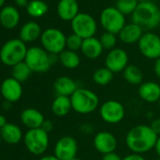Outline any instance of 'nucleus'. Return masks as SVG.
I'll return each instance as SVG.
<instances>
[{
  "label": "nucleus",
  "instance_id": "nucleus-1",
  "mask_svg": "<svg viewBox=\"0 0 160 160\" xmlns=\"http://www.w3.org/2000/svg\"><path fill=\"white\" fill-rule=\"evenodd\" d=\"M157 138L158 136L150 125L138 124L128 131L125 137V144L133 153L142 154L154 148Z\"/></svg>",
  "mask_w": 160,
  "mask_h": 160
},
{
  "label": "nucleus",
  "instance_id": "nucleus-2",
  "mask_svg": "<svg viewBox=\"0 0 160 160\" xmlns=\"http://www.w3.org/2000/svg\"><path fill=\"white\" fill-rule=\"evenodd\" d=\"M132 23L146 32L155 29L160 24L159 8L153 2L147 0L138 2L137 9L132 14Z\"/></svg>",
  "mask_w": 160,
  "mask_h": 160
},
{
  "label": "nucleus",
  "instance_id": "nucleus-3",
  "mask_svg": "<svg viewBox=\"0 0 160 160\" xmlns=\"http://www.w3.org/2000/svg\"><path fill=\"white\" fill-rule=\"evenodd\" d=\"M70 98L72 110L81 115L94 112L100 103L99 97L94 92L84 88H78Z\"/></svg>",
  "mask_w": 160,
  "mask_h": 160
},
{
  "label": "nucleus",
  "instance_id": "nucleus-4",
  "mask_svg": "<svg viewBox=\"0 0 160 160\" xmlns=\"http://www.w3.org/2000/svg\"><path fill=\"white\" fill-rule=\"evenodd\" d=\"M28 53L26 43L20 39H12L5 42L0 49V60L6 66L14 65L25 61Z\"/></svg>",
  "mask_w": 160,
  "mask_h": 160
},
{
  "label": "nucleus",
  "instance_id": "nucleus-5",
  "mask_svg": "<svg viewBox=\"0 0 160 160\" xmlns=\"http://www.w3.org/2000/svg\"><path fill=\"white\" fill-rule=\"evenodd\" d=\"M24 144L28 151L35 155H41L46 152L49 146L48 133L42 128L28 129L24 135Z\"/></svg>",
  "mask_w": 160,
  "mask_h": 160
},
{
  "label": "nucleus",
  "instance_id": "nucleus-6",
  "mask_svg": "<svg viewBox=\"0 0 160 160\" xmlns=\"http://www.w3.org/2000/svg\"><path fill=\"white\" fill-rule=\"evenodd\" d=\"M66 39L67 37L61 30L50 28L42 33L41 42L47 53L59 55L66 48Z\"/></svg>",
  "mask_w": 160,
  "mask_h": 160
},
{
  "label": "nucleus",
  "instance_id": "nucleus-7",
  "mask_svg": "<svg viewBox=\"0 0 160 160\" xmlns=\"http://www.w3.org/2000/svg\"><path fill=\"white\" fill-rule=\"evenodd\" d=\"M25 62L30 68L32 72L42 73L49 71L52 64L50 62V54L42 47L32 46L28 49Z\"/></svg>",
  "mask_w": 160,
  "mask_h": 160
},
{
  "label": "nucleus",
  "instance_id": "nucleus-8",
  "mask_svg": "<svg viewBox=\"0 0 160 160\" xmlns=\"http://www.w3.org/2000/svg\"><path fill=\"white\" fill-rule=\"evenodd\" d=\"M100 24L106 32L117 35L126 25L125 16L115 7H108L100 14Z\"/></svg>",
  "mask_w": 160,
  "mask_h": 160
},
{
  "label": "nucleus",
  "instance_id": "nucleus-9",
  "mask_svg": "<svg viewBox=\"0 0 160 160\" xmlns=\"http://www.w3.org/2000/svg\"><path fill=\"white\" fill-rule=\"evenodd\" d=\"M72 33L81 37L83 40L94 37L97 31L95 19L86 12H79L71 22Z\"/></svg>",
  "mask_w": 160,
  "mask_h": 160
},
{
  "label": "nucleus",
  "instance_id": "nucleus-10",
  "mask_svg": "<svg viewBox=\"0 0 160 160\" xmlns=\"http://www.w3.org/2000/svg\"><path fill=\"white\" fill-rule=\"evenodd\" d=\"M101 119L109 124H117L121 122L125 116V108L123 105L117 100H108L102 104L99 109Z\"/></svg>",
  "mask_w": 160,
  "mask_h": 160
},
{
  "label": "nucleus",
  "instance_id": "nucleus-11",
  "mask_svg": "<svg viewBox=\"0 0 160 160\" xmlns=\"http://www.w3.org/2000/svg\"><path fill=\"white\" fill-rule=\"evenodd\" d=\"M138 45L145 58L154 60L160 58V38L157 34L152 31L143 33Z\"/></svg>",
  "mask_w": 160,
  "mask_h": 160
},
{
  "label": "nucleus",
  "instance_id": "nucleus-12",
  "mask_svg": "<svg viewBox=\"0 0 160 160\" xmlns=\"http://www.w3.org/2000/svg\"><path fill=\"white\" fill-rule=\"evenodd\" d=\"M78 145L72 136L61 137L55 144L54 155L59 160H70L76 157Z\"/></svg>",
  "mask_w": 160,
  "mask_h": 160
},
{
  "label": "nucleus",
  "instance_id": "nucleus-13",
  "mask_svg": "<svg viewBox=\"0 0 160 160\" xmlns=\"http://www.w3.org/2000/svg\"><path fill=\"white\" fill-rule=\"evenodd\" d=\"M129 58L125 50L122 48H114L110 50L105 59V64L113 73L123 72L128 66Z\"/></svg>",
  "mask_w": 160,
  "mask_h": 160
},
{
  "label": "nucleus",
  "instance_id": "nucleus-14",
  "mask_svg": "<svg viewBox=\"0 0 160 160\" xmlns=\"http://www.w3.org/2000/svg\"><path fill=\"white\" fill-rule=\"evenodd\" d=\"M0 92L5 101L10 103L18 102L23 95V87L21 82L13 77H9L3 80L0 86Z\"/></svg>",
  "mask_w": 160,
  "mask_h": 160
},
{
  "label": "nucleus",
  "instance_id": "nucleus-15",
  "mask_svg": "<svg viewBox=\"0 0 160 160\" xmlns=\"http://www.w3.org/2000/svg\"><path fill=\"white\" fill-rule=\"evenodd\" d=\"M93 145L95 150L104 155L115 152L118 146V141L112 133L108 131H100L93 138Z\"/></svg>",
  "mask_w": 160,
  "mask_h": 160
},
{
  "label": "nucleus",
  "instance_id": "nucleus-16",
  "mask_svg": "<svg viewBox=\"0 0 160 160\" xmlns=\"http://www.w3.org/2000/svg\"><path fill=\"white\" fill-rule=\"evenodd\" d=\"M57 12L61 20L72 22V20L79 13L77 0H59L57 7Z\"/></svg>",
  "mask_w": 160,
  "mask_h": 160
},
{
  "label": "nucleus",
  "instance_id": "nucleus-17",
  "mask_svg": "<svg viewBox=\"0 0 160 160\" xmlns=\"http://www.w3.org/2000/svg\"><path fill=\"white\" fill-rule=\"evenodd\" d=\"M22 123L28 129L41 128L42 122H44V116L42 113L33 108H28L24 109L20 115Z\"/></svg>",
  "mask_w": 160,
  "mask_h": 160
},
{
  "label": "nucleus",
  "instance_id": "nucleus-18",
  "mask_svg": "<svg viewBox=\"0 0 160 160\" xmlns=\"http://www.w3.org/2000/svg\"><path fill=\"white\" fill-rule=\"evenodd\" d=\"M138 95L144 102H158L160 99V85L154 81L143 82L138 87Z\"/></svg>",
  "mask_w": 160,
  "mask_h": 160
},
{
  "label": "nucleus",
  "instance_id": "nucleus-19",
  "mask_svg": "<svg viewBox=\"0 0 160 160\" xmlns=\"http://www.w3.org/2000/svg\"><path fill=\"white\" fill-rule=\"evenodd\" d=\"M77 89L76 82L72 78L66 75L58 77L54 82V90L57 95L71 97Z\"/></svg>",
  "mask_w": 160,
  "mask_h": 160
},
{
  "label": "nucleus",
  "instance_id": "nucleus-20",
  "mask_svg": "<svg viewBox=\"0 0 160 160\" xmlns=\"http://www.w3.org/2000/svg\"><path fill=\"white\" fill-rule=\"evenodd\" d=\"M20 22L19 11L13 6H6L0 12V24L7 29L15 28Z\"/></svg>",
  "mask_w": 160,
  "mask_h": 160
},
{
  "label": "nucleus",
  "instance_id": "nucleus-21",
  "mask_svg": "<svg viewBox=\"0 0 160 160\" xmlns=\"http://www.w3.org/2000/svg\"><path fill=\"white\" fill-rule=\"evenodd\" d=\"M143 33V30L138 26L134 23H131L125 25L118 35L122 42L125 44H133L138 42Z\"/></svg>",
  "mask_w": 160,
  "mask_h": 160
},
{
  "label": "nucleus",
  "instance_id": "nucleus-22",
  "mask_svg": "<svg viewBox=\"0 0 160 160\" xmlns=\"http://www.w3.org/2000/svg\"><path fill=\"white\" fill-rule=\"evenodd\" d=\"M0 136L2 140L8 144H17L24 138L22 129L17 124L10 122L0 129Z\"/></svg>",
  "mask_w": 160,
  "mask_h": 160
},
{
  "label": "nucleus",
  "instance_id": "nucleus-23",
  "mask_svg": "<svg viewBox=\"0 0 160 160\" xmlns=\"http://www.w3.org/2000/svg\"><path fill=\"white\" fill-rule=\"evenodd\" d=\"M80 50H81L82 54L87 58L95 59L102 55L104 48H103L99 39H97L95 37H92V38L85 39L83 41V43H82V46Z\"/></svg>",
  "mask_w": 160,
  "mask_h": 160
},
{
  "label": "nucleus",
  "instance_id": "nucleus-24",
  "mask_svg": "<svg viewBox=\"0 0 160 160\" xmlns=\"http://www.w3.org/2000/svg\"><path fill=\"white\" fill-rule=\"evenodd\" d=\"M42 29L38 23L28 22L26 23L20 30V40L26 42H32L42 36Z\"/></svg>",
  "mask_w": 160,
  "mask_h": 160
},
{
  "label": "nucleus",
  "instance_id": "nucleus-25",
  "mask_svg": "<svg viewBox=\"0 0 160 160\" xmlns=\"http://www.w3.org/2000/svg\"><path fill=\"white\" fill-rule=\"evenodd\" d=\"M72 109L71 98L67 96L57 95L51 106V110L57 117H64L69 114Z\"/></svg>",
  "mask_w": 160,
  "mask_h": 160
},
{
  "label": "nucleus",
  "instance_id": "nucleus-26",
  "mask_svg": "<svg viewBox=\"0 0 160 160\" xmlns=\"http://www.w3.org/2000/svg\"><path fill=\"white\" fill-rule=\"evenodd\" d=\"M59 62L63 67L69 70H73L76 69L80 65V57L77 54V52L71 51L68 49H65L58 55Z\"/></svg>",
  "mask_w": 160,
  "mask_h": 160
},
{
  "label": "nucleus",
  "instance_id": "nucleus-27",
  "mask_svg": "<svg viewBox=\"0 0 160 160\" xmlns=\"http://www.w3.org/2000/svg\"><path fill=\"white\" fill-rule=\"evenodd\" d=\"M122 72L124 79L129 84L137 86L143 83V73L138 66L128 65Z\"/></svg>",
  "mask_w": 160,
  "mask_h": 160
},
{
  "label": "nucleus",
  "instance_id": "nucleus-28",
  "mask_svg": "<svg viewBox=\"0 0 160 160\" xmlns=\"http://www.w3.org/2000/svg\"><path fill=\"white\" fill-rule=\"evenodd\" d=\"M27 12L31 17L40 18L47 13L48 5L42 0H32V1L28 2Z\"/></svg>",
  "mask_w": 160,
  "mask_h": 160
},
{
  "label": "nucleus",
  "instance_id": "nucleus-29",
  "mask_svg": "<svg viewBox=\"0 0 160 160\" xmlns=\"http://www.w3.org/2000/svg\"><path fill=\"white\" fill-rule=\"evenodd\" d=\"M113 72L107 67L98 68L92 74V80L96 85L107 86L113 80Z\"/></svg>",
  "mask_w": 160,
  "mask_h": 160
},
{
  "label": "nucleus",
  "instance_id": "nucleus-30",
  "mask_svg": "<svg viewBox=\"0 0 160 160\" xmlns=\"http://www.w3.org/2000/svg\"><path fill=\"white\" fill-rule=\"evenodd\" d=\"M12 77H13L14 79H16L19 82H25L29 78L32 71L30 70V68L28 66V64L23 61L20 62L16 65H14L13 67H12Z\"/></svg>",
  "mask_w": 160,
  "mask_h": 160
},
{
  "label": "nucleus",
  "instance_id": "nucleus-31",
  "mask_svg": "<svg viewBox=\"0 0 160 160\" xmlns=\"http://www.w3.org/2000/svg\"><path fill=\"white\" fill-rule=\"evenodd\" d=\"M138 5V1L137 0H117L115 8L125 16L129 14L132 15Z\"/></svg>",
  "mask_w": 160,
  "mask_h": 160
},
{
  "label": "nucleus",
  "instance_id": "nucleus-32",
  "mask_svg": "<svg viewBox=\"0 0 160 160\" xmlns=\"http://www.w3.org/2000/svg\"><path fill=\"white\" fill-rule=\"evenodd\" d=\"M100 42L104 49L106 50H112L115 48L117 43V37L115 34L110 32H105L100 37Z\"/></svg>",
  "mask_w": 160,
  "mask_h": 160
},
{
  "label": "nucleus",
  "instance_id": "nucleus-33",
  "mask_svg": "<svg viewBox=\"0 0 160 160\" xmlns=\"http://www.w3.org/2000/svg\"><path fill=\"white\" fill-rule=\"evenodd\" d=\"M83 41L84 40L81 37H79L78 35L72 33V34L69 35L66 39V47L68 50L77 52L78 50L81 49Z\"/></svg>",
  "mask_w": 160,
  "mask_h": 160
},
{
  "label": "nucleus",
  "instance_id": "nucleus-34",
  "mask_svg": "<svg viewBox=\"0 0 160 160\" xmlns=\"http://www.w3.org/2000/svg\"><path fill=\"white\" fill-rule=\"evenodd\" d=\"M150 127L152 128V130L157 136H159V135H160V118L154 119V120L151 122Z\"/></svg>",
  "mask_w": 160,
  "mask_h": 160
},
{
  "label": "nucleus",
  "instance_id": "nucleus-35",
  "mask_svg": "<svg viewBox=\"0 0 160 160\" xmlns=\"http://www.w3.org/2000/svg\"><path fill=\"white\" fill-rule=\"evenodd\" d=\"M41 128H42L43 131H45L46 133H49V132H51V131L53 130L54 124H53V122H52L50 120H44V122H42Z\"/></svg>",
  "mask_w": 160,
  "mask_h": 160
},
{
  "label": "nucleus",
  "instance_id": "nucleus-36",
  "mask_svg": "<svg viewBox=\"0 0 160 160\" xmlns=\"http://www.w3.org/2000/svg\"><path fill=\"white\" fill-rule=\"evenodd\" d=\"M122 158L118 153H116L115 152L104 154L103 158H102V160H122Z\"/></svg>",
  "mask_w": 160,
  "mask_h": 160
},
{
  "label": "nucleus",
  "instance_id": "nucleus-37",
  "mask_svg": "<svg viewBox=\"0 0 160 160\" xmlns=\"http://www.w3.org/2000/svg\"><path fill=\"white\" fill-rule=\"evenodd\" d=\"M122 160H146L142 154H138V153H130V154H127L126 156L122 157Z\"/></svg>",
  "mask_w": 160,
  "mask_h": 160
},
{
  "label": "nucleus",
  "instance_id": "nucleus-38",
  "mask_svg": "<svg viewBox=\"0 0 160 160\" xmlns=\"http://www.w3.org/2000/svg\"><path fill=\"white\" fill-rule=\"evenodd\" d=\"M153 72H154V74L156 75V77H158L160 79V58L155 59V61H154Z\"/></svg>",
  "mask_w": 160,
  "mask_h": 160
},
{
  "label": "nucleus",
  "instance_id": "nucleus-39",
  "mask_svg": "<svg viewBox=\"0 0 160 160\" xmlns=\"http://www.w3.org/2000/svg\"><path fill=\"white\" fill-rule=\"evenodd\" d=\"M15 4L20 8H27L28 5V0H15Z\"/></svg>",
  "mask_w": 160,
  "mask_h": 160
},
{
  "label": "nucleus",
  "instance_id": "nucleus-40",
  "mask_svg": "<svg viewBox=\"0 0 160 160\" xmlns=\"http://www.w3.org/2000/svg\"><path fill=\"white\" fill-rule=\"evenodd\" d=\"M81 131H83L85 133H91L92 131V126L90 124H83L81 126Z\"/></svg>",
  "mask_w": 160,
  "mask_h": 160
},
{
  "label": "nucleus",
  "instance_id": "nucleus-41",
  "mask_svg": "<svg viewBox=\"0 0 160 160\" xmlns=\"http://www.w3.org/2000/svg\"><path fill=\"white\" fill-rule=\"evenodd\" d=\"M154 150H155L157 155L160 157V136L157 138V140H156V143H155V146H154Z\"/></svg>",
  "mask_w": 160,
  "mask_h": 160
},
{
  "label": "nucleus",
  "instance_id": "nucleus-42",
  "mask_svg": "<svg viewBox=\"0 0 160 160\" xmlns=\"http://www.w3.org/2000/svg\"><path fill=\"white\" fill-rule=\"evenodd\" d=\"M7 123H8L7 122V118L4 115L0 114V129H1L2 127H4Z\"/></svg>",
  "mask_w": 160,
  "mask_h": 160
},
{
  "label": "nucleus",
  "instance_id": "nucleus-43",
  "mask_svg": "<svg viewBox=\"0 0 160 160\" xmlns=\"http://www.w3.org/2000/svg\"><path fill=\"white\" fill-rule=\"evenodd\" d=\"M39 160H59V159H58L54 154H49V155H44L41 157Z\"/></svg>",
  "mask_w": 160,
  "mask_h": 160
},
{
  "label": "nucleus",
  "instance_id": "nucleus-44",
  "mask_svg": "<svg viewBox=\"0 0 160 160\" xmlns=\"http://www.w3.org/2000/svg\"><path fill=\"white\" fill-rule=\"evenodd\" d=\"M5 1L6 0H0V8H2L5 4Z\"/></svg>",
  "mask_w": 160,
  "mask_h": 160
},
{
  "label": "nucleus",
  "instance_id": "nucleus-45",
  "mask_svg": "<svg viewBox=\"0 0 160 160\" xmlns=\"http://www.w3.org/2000/svg\"><path fill=\"white\" fill-rule=\"evenodd\" d=\"M70 160H82V159H80V158H78V157H74V158H72V159H70Z\"/></svg>",
  "mask_w": 160,
  "mask_h": 160
},
{
  "label": "nucleus",
  "instance_id": "nucleus-46",
  "mask_svg": "<svg viewBox=\"0 0 160 160\" xmlns=\"http://www.w3.org/2000/svg\"><path fill=\"white\" fill-rule=\"evenodd\" d=\"M137 1H138V2H142V1H145V0H137Z\"/></svg>",
  "mask_w": 160,
  "mask_h": 160
},
{
  "label": "nucleus",
  "instance_id": "nucleus-47",
  "mask_svg": "<svg viewBox=\"0 0 160 160\" xmlns=\"http://www.w3.org/2000/svg\"><path fill=\"white\" fill-rule=\"evenodd\" d=\"M1 141H2V138H1V136H0V143H1Z\"/></svg>",
  "mask_w": 160,
  "mask_h": 160
},
{
  "label": "nucleus",
  "instance_id": "nucleus-48",
  "mask_svg": "<svg viewBox=\"0 0 160 160\" xmlns=\"http://www.w3.org/2000/svg\"><path fill=\"white\" fill-rule=\"evenodd\" d=\"M158 105H159V108H160V99H159V101H158Z\"/></svg>",
  "mask_w": 160,
  "mask_h": 160
},
{
  "label": "nucleus",
  "instance_id": "nucleus-49",
  "mask_svg": "<svg viewBox=\"0 0 160 160\" xmlns=\"http://www.w3.org/2000/svg\"><path fill=\"white\" fill-rule=\"evenodd\" d=\"M159 17H160V8H159Z\"/></svg>",
  "mask_w": 160,
  "mask_h": 160
},
{
  "label": "nucleus",
  "instance_id": "nucleus-50",
  "mask_svg": "<svg viewBox=\"0 0 160 160\" xmlns=\"http://www.w3.org/2000/svg\"><path fill=\"white\" fill-rule=\"evenodd\" d=\"M158 36H159V38H160V32H159V35H158Z\"/></svg>",
  "mask_w": 160,
  "mask_h": 160
},
{
  "label": "nucleus",
  "instance_id": "nucleus-51",
  "mask_svg": "<svg viewBox=\"0 0 160 160\" xmlns=\"http://www.w3.org/2000/svg\"><path fill=\"white\" fill-rule=\"evenodd\" d=\"M158 160H160V159H158Z\"/></svg>",
  "mask_w": 160,
  "mask_h": 160
}]
</instances>
